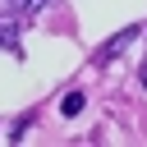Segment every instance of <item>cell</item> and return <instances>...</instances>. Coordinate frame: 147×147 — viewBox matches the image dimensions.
I'll use <instances>...</instances> for the list:
<instances>
[{
  "label": "cell",
  "mask_w": 147,
  "mask_h": 147,
  "mask_svg": "<svg viewBox=\"0 0 147 147\" xmlns=\"http://www.w3.org/2000/svg\"><path fill=\"white\" fill-rule=\"evenodd\" d=\"M78 110H83V92H69L60 101V115H78Z\"/></svg>",
  "instance_id": "cell-1"
},
{
  "label": "cell",
  "mask_w": 147,
  "mask_h": 147,
  "mask_svg": "<svg viewBox=\"0 0 147 147\" xmlns=\"http://www.w3.org/2000/svg\"><path fill=\"white\" fill-rule=\"evenodd\" d=\"M14 5H18V9H41L46 0H14Z\"/></svg>",
  "instance_id": "cell-2"
}]
</instances>
